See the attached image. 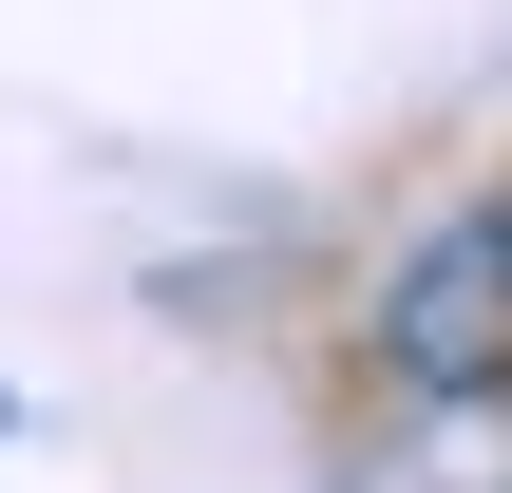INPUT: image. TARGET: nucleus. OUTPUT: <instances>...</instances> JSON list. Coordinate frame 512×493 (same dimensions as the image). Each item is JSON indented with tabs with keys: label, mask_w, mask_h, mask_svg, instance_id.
I'll list each match as a JSON object with an SVG mask.
<instances>
[{
	"label": "nucleus",
	"mask_w": 512,
	"mask_h": 493,
	"mask_svg": "<svg viewBox=\"0 0 512 493\" xmlns=\"http://www.w3.org/2000/svg\"><path fill=\"white\" fill-rule=\"evenodd\" d=\"M380 361H399L418 399H475V380H512V209L437 228V247L380 285Z\"/></svg>",
	"instance_id": "f257e3e1"
}]
</instances>
